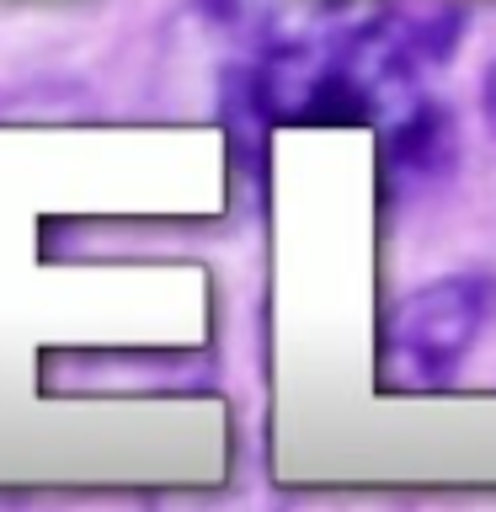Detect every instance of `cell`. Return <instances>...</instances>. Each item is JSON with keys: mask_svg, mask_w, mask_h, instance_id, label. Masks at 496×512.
<instances>
[{"mask_svg": "<svg viewBox=\"0 0 496 512\" xmlns=\"http://www.w3.org/2000/svg\"><path fill=\"white\" fill-rule=\"evenodd\" d=\"M496 315V278L491 272H448L422 283L395 310V368L416 390H438L459 374L480 331Z\"/></svg>", "mask_w": 496, "mask_h": 512, "instance_id": "1", "label": "cell"}, {"mask_svg": "<svg viewBox=\"0 0 496 512\" xmlns=\"http://www.w3.org/2000/svg\"><path fill=\"white\" fill-rule=\"evenodd\" d=\"M395 134H390V166L395 187L400 192H416V187H432L438 176L454 171L459 160V134H454V112L443 102H411L406 112H395Z\"/></svg>", "mask_w": 496, "mask_h": 512, "instance_id": "2", "label": "cell"}, {"mask_svg": "<svg viewBox=\"0 0 496 512\" xmlns=\"http://www.w3.org/2000/svg\"><path fill=\"white\" fill-rule=\"evenodd\" d=\"M480 112H486V128H491V139H496V59H491L486 80H480Z\"/></svg>", "mask_w": 496, "mask_h": 512, "instance_id": "3", "label": "cell"}]
</instances>
